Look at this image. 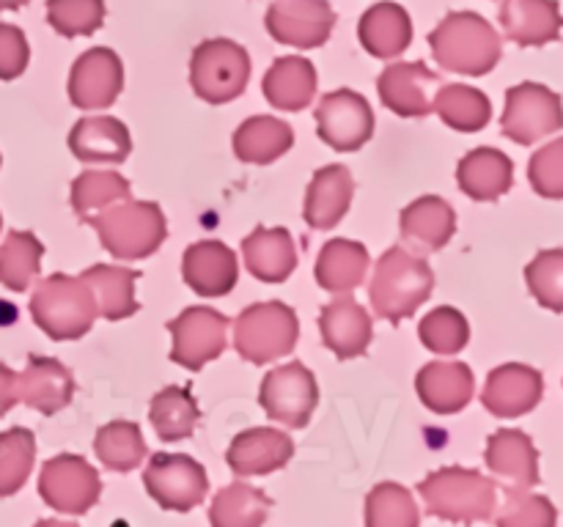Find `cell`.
I'll return each instance as SVG.
<instances>
[{"label":"cell","instance_id":"6da1fadb","mask_svg":"<svg viewBox=\"0 0 563 527\" xmlns=\"http://www.w3.org/2000/svg\"><path fill=\"white\" fill-rule=\"evenodd\" d=\"M429 47L438 66L467 77L489 75L504 55L500 33L476 11L445 14L429 33Z\"/></svg>","mask_w":563,"mask_h":527},{"label":"cell","instance_id":"7a4b0ae2","mask_svg":"<svg viewBox=\"0 0 563 527\" xmlns=\"http://www.w3.org/2000/svg\"><path fill=\"white\" fill-rule=\"evenodd\" d=\"M434 291V272L427 258L405 250L401 245L390 247L374 264V278L368 285L372 307L379 318L401 324L410 318Z\"/></svg>","mask_w":563,"mask_h":527},{"label":"cell","instance_id":"3957f363","mask_svg":"<svg viewBox=\"0 0 563 527\" xmlns=\"http://www.w3.org/2000/svg\"><path fill=\"white\" fill-rule=\"evenodd\" d=\"M82 223L97 231L99 245L119 261L148 258L159 250V245L168 236L163 209L152 201H132V198L91 214Z\"/></svg>","mask_w":563,"mask_h":527},{"label":"cell","instance_id":"277c9868","mask_svg":"<svg viewBox=\"0 0 563 527\" xmlns=\"http://www.w3.org/2000/svg\"><path fill=\"white\" fill-rule=\"evenodd\" d=\"M418 494L427 503V511L438 519L454 525H476L493 519L498 505V486L467 467H443L418 483Z\"/></svg>","mask_w":563,"mask_h":527},{"label":"cell","instance_id":"5b68a950","mask_svg":"<svg viewBox=\"0 0 563 527\" xmlns=\"http://www.w3.org/2000/svg\"><path fill=\"white\" fill-rule=\"evenodd\" d=\"M31 316L53 340H77L91 333L99 311L91 289L80 278L55 272L38 280L31 296Z\"/></svg>","mask_w":563,"mask_h":527},{"label":"cell","instance_id":"8992f818","mask_svg":"<svg viewBox=\"0 0 563 527\" xmlns=\"http://www.w3.org/2000/svg\"><path fill=\"white\" fill-rule=\"evenodd\" d=\"M300 338L297 313L286 302H256L247 305L234 322V349L253 366H267L291 355Z\"/></svg>","mask_w":563,"mask_h":527},{"label":"cell","instance_id":"52a82bcc","mask_svg":"<svg viewBox=\"0 0 563 527\" xmlns=\"http://www.w3.org/2000/svg\"><path fill=\"white\" fill-rule=\"evenodd\" d=\"M251 80V55L231 38H207L192 49L190 86L209 104H229Z\"/></svg>","mask_w":563,"mask_h":527},{"label":"cell","instance_id":"ba28073f","mask_svg":"<svg viewBox=\"0 0 563 527\" xmlns=\"http://www.w3.org/2000/svg\"><path fill=\"white\" fill-rule=\"evenodd\" d=\"M500 130L520 146H533L542 137L563 130V99L542 82H520L506 91Z\"/></svg>","mask_w":563,"mask_h":527},{"label":"cell","instance_id":"9c48e42d","mask_svg":"<svg viewBox=\"0 0 563 527\" xmlns=\"http://www.w3.org/2000/svg\"><path fill=\"white\" fill-rule=\"evenodd\" d=\"M168 333L174 338L170 360L196 373L225 351L229 318L214 311V307L192 305L185 307L174 322H168Z\"/></svg>","mask_w":563,"mask_h":527},{"label":"cell","instance_id":"30bf717a","mask_svg":"<svg viewBox=\"0 0 563 527\" xmlns=\"http://www.w3.org/2000/svg\"><path fill=\"white\" fill-rule=\"evenodd\" d=\"M143 486L159 508L190 511L207 497L209 478L192 456L154 453L143 470Z\"/></svg>","mask_w":563,"mask_h":527},{"label":"cell","instance_id":"8fae6325","mask_svg":"<svg viewBox=\"0 0 563 527\" xmlns=\"http://www.w3.org/2000/svg\"><path fill=\"white\" fill-rule=\"evenodd\" d=\"M38 494L49 508L80 516L97 505L99 494H102V481L82 456L60 453L44 461L42 472H38Z\"/></svg>","mask_w":563,"mask_h":527},{"label":"cell","instance_id":"7c38bea8","mask_svg":"<svg viewBox=\"0 0 563 527\" xmlns=\"http://www.w3.org/2000/svg\"><path fill=\"white\" fill-rule=\"evenodd\" d=\"M258 404L269 421L286 428H302L319 404L317 377L302 362H286L273 368L258 388Z\"/></svg>","mask_w":563,"mask_h":527},{"label":"cell","instance_id":"4fadbf2b","mask_svg":"<svg viewBox=\"0 0 563 527\" xmlns=\"http://www.w3.org/2000/svg\"><path fill=\"white\" fill-rule=\"evenodd\" d=\"M319 137L335 152H357L374 135V110L363 93L352 88H339L319 99L317 110Z\"/></svg>","mask_w":563,"mask_h":527},{"label":"cell","instance_id":"5bb4252c","mask_svg":"<svg viewBox=\"0 0 563 527\" xmlns=\"http://www.w3.org/2000/svg\"><path fill=\"white\" fill-rule=\"evenodd\" d=\"M267 31L275 42L297 49L322 47L335 27V11L328 0H273Z\"/></svg>","mask_w":563,"mask_h":527},{"label":"cell","instance_id":"9a60e30c","mask_svg":"<svg viewBox=\"0 0 563 527\" xmlns=\"http://www.w3.org/2000/svg\"><path fill=\"white\" fill-rule=\"evenodd\" d=\"M124 88V64L110 47H91L69 71V102L80 110H104Z\"/></svg>","mask_w":563,"mask_h":527},{"label":"cell","instance_id":"2e32d148","mask_svg":"<svg viewBox=\"0 0 563 527\" xmlns=\"http://www.w3.org/2000/svg\"><path fill=\"white\" fill-rule=\"evenodd\" d=\"M440 75L429 69L423 60L416 64H390L379 75L377 91L385 108L394 110L401 119H421L432 113L434 93L440 91Z\"/></svg>","mask_w":563,"mask_h":527},{"label":"cell","instance_id":"e0dca14e","mask_svg":"<svg viewBox=\"0 0 563 527\" xmlns=\"http://www.w3.org/2000/svg\"><path fill=\"white\" fill-rule=\"evenodd\" d=\"M544 395V379L526 362H506L489 371L482 404L495 417H522L539 406Z\"/></svg>","mask_w":563,"mask_h":527},{"label":"cell","instance_id":"ac0fdd59","mask_svg":"<svg viewBox=\"0 0 563 527\" xmlns=\"http://www.w3.org/2000/svg\"><path fill=\"white\" fill-rule=\"evenodd\" d=\"M181 278L196 294L225 296L240 280L236 253L220 239L196 242L187 247L181 258Z\"/></svg>","mask_w":563,"mask_h":527},{"label":"cell","instance_id":"d6986e66","mask_svg":"<svg viewBox=\"0 0 563 527\" xmlns=\"http://www.w3.org/2000/svg\"><path fill=\"white\" fill-rule=\"evenodd\" d=\"M319 333H322V344L339 360H352V357H361L368 351V344L374 338V322L361 302L344 294L322 307Z\"/></svg>","mask_w":563,"mask_h":527},{"label":"cell","instance_id":"ffe728a7","mask_svg":"<svg viewBox=\"0 0 563 527\" xmlns=\"http://www.w3.org/2000/svg\"><path fill=\"white\" fill-rule=\"evenodd\" d=\"M484 461L506 489H531L539 483V450L520 428L495 431L487 439Z\"/></svg>","mask_w":563,"mask_h":527},{"label":"cell","instance_id":"44dd1931","mask_svg":"<svg viewBox=\"0 0 563 527\" xmlns=\"http://www.w3.org/2000/svg\"><path fill=\"white\" fill-rule=\"evenodd\" d=\"M295 456V442L289 434L278 431V428H247V431L236 434L234 442L229 445V461L231 470L236 475H269L275 470H284Z\"/></svg>","mask_w":563,"mask_h":527},{"label":"cell","instance_id":"7402d4cb","mask_svg":"<svg viewBox=\"0 0 563 527\" xmlns=\"http://www.w3.org/2000/svg\"><path fill=\"white\" fill-rule=\"evenodd\" d=\"M16 390H20L22 404L49 417L69 406L75 395V379L69 368L55 357L31 355L25 371L16 377Z\"/></svg>","mask_w":563,"mask_h":527},{"label":"cell","instance_id":"603a6c76","mask_svg":"<svg viewBox=\"0 0 563 527\" xmlns=\"http://www.w3.org/2000/svg\"><path fill=\"white\" fill-rule=\"evenodd\" d=\"M498 20L506 36L520 47H544L559 42L563 31L559 0H504Z\"/></svg>","mask_w":563,"mask_h":527},{"label":"cell","instance_id":"cb8c5ba5","mask_svg":"<svg viewBox=\"0 0 563 527\" xmlns=\"http://www.w3.org/2000/svg\"><path fill=\"white\" fill-rule=\"evenodd\" d=\"M416 390L421 395L423 406L434 415H454L471 404L476 393V377L465 362H429L418 371Z\"/></svg>","mask_w":563,"mask_h":527},{"label":"cell","instance_id":"d4e9b609","mask_svg":"<svg viewBox=\"0 0 563 527\" xmlns=\"http://www.w3.org/2000/svg\"><path fill=\"white\" fill-rule=\"evenodd\" d=\"M352 195H355V179L346 165H324L313 173L306 192V223L311 228L328 231L344 220L350 212Z\"/></svg>","mask_w":563,"mask_h":527},{"label":"cell","instance_id":"484cf974","mask_svg":"<svg viewBox=\"0 0 563 527\" xmlns=\"http://www.w3.org/2000/svg\"><path fill=\"white\" fill-rule=\"evenodd\" d=\"M401 239L423 253L443 250L456 234V212L445 198L421 195L401 209Z\"/></svg>","mask_w":563,"mask_h":527},{"label":"cell","instance_id":"4316f807","mask_svg":"<svg viewBox=\"0 0 563 527\" xmlns=\"http://www.w3.org/2000/svg\"><path fill=\"white\" fill-rule=\"evenodd\" d=\"M357 38L368 55L390 60L412 44V20L405 5L383 0L363 11L361 22H357Z\"/></svg>","mask_w":563,"mask_h":527},{"label":"cell","instance_id":"83f0119b","mask_svg":"<svg viewBox=\"0 0 563 527\" xmlns=\"http://www.w3.org/2000/svg\"><path fill=\"white\" fill-rule=\"evenodd\" d=\"M456 184L473 201H498L515 184V162L498 148H473L456 165Z\"/></svg>","mask_w":563,"mask_h":527},{"label":"cell","instance_id":"f1b7e54d","mask_svg":"<svg viewBox=\"0 0 563 527\" xmlns=\"http://www.w3.org/2000/svg\"><path fill=\"white\" fill-rule=\"evenodd\" d=\"M69 148L80 162H124L132 137L124 121L113 115H86L71 126Z\"/></svg>","mask_w":563,"mask_h":527},{"label":"cell","instance_id":"f546056e","mask_svg":"<svg viewBox=\"0 0 563 527\" xmlns=\"http://www.w3.org/2000/svg\"><path fill=\"white\" fill-rule=\"evenodd\" d=\"M242 258L253 278L262 283H284L297 267L295 239L286 228H262L242 239Z\"/></svg>","mask_w":563,"mask_h":527},{"label":"cell","instance_id":"4dcf8cb0","mask_svg":"<svg viewBox=\"0 0 563 527\" xmlns=\"http://www.w3.org/2000/svg\"><path fill=\"white\" fill-rule=\"evenodd\" d=\"M137 278H141V272L115 267V264H93L80 274V280L91 289L93 300H97L99 316H104L108 322L135 316L137 307H141L135 300Z\"/></svg>","mask_w":563,"mask_h":527},{"label":"cell","instance_id":"1f68e13d","mask_svg":"<svg viewBox=\"0 0 563 527\" xmlns=\"http://www.w3.org/2000/svg\"><path fill=\"white\" fill-rule=\"evenodd\" d=\"M264 97L273 108L289 110V113H297V110L308 108L313 102V93H317V69L308 58H300V55H286V58H278L264 75Z\"/></svg>","mask_w":563,"mask_h":527},{"label":"cell","instance_id":"d6a6232c","mask_svg":"<svg viewBox=\"0 0 563 527\" xmlns=\"http://www.w3.org/2000/svg\"><path fill=\"white\" fill-rule=\"evenodd\" d=\"M231 146L242 162L269 165L295 146V132L275 115H253V119L242 121L240 130L231 137Z\"/></svg>","mask_w":563,"mask_h":527},{"label":"cell","instance_id":"836d02e7","mask_svg":"<svg viewBox=\"0 0 563 527\" xmlns=\"http://www.w3.org/2000/svg\"><path fill=\"white\" fill-rule=\"evenodd\" d=\"M368 264L366 245L355 239H330L319 250L317 283L330 294H350L366 280Z\"/></svg>","mask_w":563,"mask_h":527},{"label":"cell","instance_id":"e575fe53","mask_svg":"<svg viewBox=\"0 0 563 527\" xmlns=\"http://www.w3.org/2000/svg\"><path fill=\"white\" fill-rule=\"evenodd\" d=\"M198 417H201L198 401L192 399L190 390L179 388V384L159 390L148 406V421L163 442H181V439L192 437Z\"/></svg>","mask_w":563,"mask_h":527},{"label":"cell","instance_id":"d590c367","mask_svg":"<svg viewBox=\"0 0 563 527\" xmlns=\"http://www.w3.org/2000/svg\"><path fill=\"white\" fill-rule=\"evenodd\" d=\"M432 110L451 130L467 132V135L484 130L493 119V104H489L487 93L473 86H462V82L440 86V91L434 93Z\"/></svg>","mask_w":563,"mask_h":527},{"label":"cell","instance_id":"8d00e7d4","mask_svg":"<svg viewBox=\"0 0 563 527\" xmlns=\"http://www.w3.org/2000/svg\"><path fill=\"white\" fill-rule=\"evenodd\" d=\"M273 500L251 483H231L214 494L209 505L212 527H262Z\"/></svg>","mask_w":563,"mask_h":527},{"label":"cell","instance_id":"74e56055","mask_svg":"<svg viewBox=\"0 0 563 527\" xmlns=\"http://www.w3.org/2000/svg\"><path fill=\"white\" fill-rule=\"evenodd\" d=\"M93 453L108 470L130 472L146 461V442L141 426L132 421H113L102 426L93 437Z\"/></svg>","mask_w":563,"mask_h":527},{"label":"cell","instance_id":"f35d334b","mask_svg":"<svg viewBox=\"0 0 563 527\" xmlns=\"http://www.w3.org/2000/svg\"><path fill=\"white\" fill-rule=\"evenodd\" d=\"M44 245L31 231H9L0 245V285L11 291H25L42 269Z\"/></svg>","mask_w":563,"mask_h":527},{"label":"cell","instance_id":"ab89813d","mask_svg":"<svg viewBox=\"0 0 563 527\" xmlns=\"http://www.w3.org/2000/svg\"><path fill=\"white\" fill-rule=\"evenodd\" d=\"M132 195L130 181L115 170H86L71 181V209L86 220Z\"/></svg>","mask_w":563,"mask_h":527},{"label":"cell","instance_id":"60d3db41","mask_svg":"<svg viewBox=\"0 0 563 527\" xmlns=\"http://www.w3.org/2000/svg\"><path fill=\"white\" fill-rule=\"evenodd\" d=\"M421 514L412 500L410 489L401 483L385 481L368 492L366 497V527H418Z\"/></svg>","mask_w":563,"mask_h":527},{"label":"cell","instance_id":"b9f144b4","mask_svg":"<svg viewBox=\"0 0 563 527\" xmlns=\"http://www.w3.org/2000/svg\"><path fill=\"white\" fill-rule=\"evenodd\" d=\"M36 461V437L14 426L0 434V497H11L25 486Z\"/></svg>","mask_w":563,"mask_h":527},{"label":"cell","instance_id":"7bdbcfd3","mask_svg":"<svg viewBox=\"0 0 563 527\" xmlns=\"http://www.w3.org/2000/svg\"><path fill=\"white\" fill-rule=\"evenodd\" d=\"M418 335H421V344L434 355H456L471 340V324L456 307L443 305L423 316Z\"/></svg>","mask_w":563,"mask_h":527},{"label":"cell","instance_id":"ee69618b","mask_svg":"<svg viewBox=\"0 0 563 527\" xmlns=\"http://www.w3.org/2000/svg\"><path fill=\"white\" fill-rule=\"evenodd\" d=\"M104 0H47V22L64 38L91 36L102 27Z\"/></svg>","mask_w":563,"mask_h":527},{"label":"cell","instance_id":"f6af8a7d","mask_svg":"<svg viewBox=\"0 0 563 527\" xmlns=\"http://www.w3.org/2000/svg\"><path fill=\"white\" fill-rule=\"evenodd\" d=\"M526 283L539 305L563 313V247L537 253L526 267Z\"/></svg>","mask_w":563,"mask_h":527},{"label":"cell","instance_id":"bcb514c9","mask_svg":"<svg viewBox=\"0 0 563 527\" xmlns=\"http://www.w3.org/2000/svg\"><path fill=\"white\" fill-rule=\"evenodd\" d=\"M559 511L544 494L528 489H506V503L500 508L498 527H555Z\"/></svg>","mask_w":563,"mask_h":527},{"label":"cell","instance_id":"7dc6e473","mask_svg":"<svg viewBox=\"0 0 563 527\" xmlns=\"http://www.w3.org/2000/svg\"><path fill=\"white\" fill-rule=\"evenodd\" d=\"M528 179L537 195L561 201L563 198V137L539 148L528 162Z\"/></svg>","mask_w":563,"mask_h":527},{"label":"cell","instance_id":"c3c4849f","mask_svg":"<svg viewBox=\"0 0 563 527\" xmlns=\"http://www.w3.org/2000/svg\"><path fill=\"white\" fill-rule=\"evenodd\" d=\"M31 47L22 27L0 22V80H16L27 69Z\"/></svg>","mask_w":563,"mask_h":527},{"label":"cell","instance_id":"681fc988","mask_svg":"<svg viewBox=\"0 0 563 527\" xmlns=\"http://www.w3.org/2000/svg\"><path fill=\"white\" fill-rule=\"evenodd\" d=\"M20 401V390H16V373L9 366L0 362V417Z\"/></svg>","mask_w":563,"mask_h":527},{"label":"cell","instance_id":"f907efd6","mask_svg":"<svg viewBox=\"0 0 563 527\" xmlns=\"http://www.w3.org/2000/svg\"><path fill=\"white\" fill-rule=\"evenodd\" d=\"M33 527H77L75 522H60V519H42V522H36V525Z\"/></svg>","mask_w":563,"mask_h":527},{"label":"cell","instance_id":"816d5d0a","mask_svg":"<svg viewBox=\"0 0 563 527\" xmlns=\"http://www.w3.org/2000/svg\"><path fill=\"white\" fill-rule=\"evenodd\" d=\"M25 3L27 0H0V11H16V9H22Z\"/></svg>","mask_w":563,"mask_h":527},{"label":"cell","instance_id":"f5cc1de1","mask_svg":"<svg viewBox=\"0 0 563 527\" xmlns=\"http://www.w3.org/2000/svg\"><path fill=\"white\" fill-rule=\"evenodd\" d=\"M0 228H3V217H0Z\"/></svg>","mask_w":563,"mask_h":527}]
</instances>
